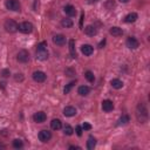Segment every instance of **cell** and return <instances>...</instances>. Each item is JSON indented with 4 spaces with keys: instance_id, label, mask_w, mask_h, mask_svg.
Segmentation results:
<instances>
[{
    "instance_id": "6da1fadb",
    "label": "cell",
    "mask_w": 150,
    "mask_h": 150,
    "mask_svg": "<svg viewBox=\"0 0 150 150\" xmlns=\"http://www.w3.org/2000/svg\"><path fill=\"white\" fill-rule=\"evenodd\" d=\"M136 116H137V120L139 123H145L148 121V109L144 105V103H139L137 105Z\"/></svg>"
},
{
    "instance_id": "7a4b0ae2",
    "label": "cell",
    "mask_w": 150,
    "mask_h": 150,
    "mask_svg": "<svg viewBox=\"0 0 150 150\" xmlns=\"http://www.w3.org/2000/svg\"><path fill=\"white\" fill-rule=\"evenodd\" d=\"M4 27H5L6 32H8V33H15L19 29V25L12 19H7L4 23Z\"/></svg>"
},
{
    "instance_id": "3957f363",
    "label": "cell",
    "mask_w": 150,
    "mask_h": 150,
    "mask_svg": "<svg viewBox=\"0 0 150 150\" xmlns=\"http://www.w3.org/2000/svg\"><path fill=\"white\" fill-rule=\"evenodd\" d=\"M19 30H20L21 33H23V34H29V33H32V30H33V25H32L30 22H28V21L21 22V23L19 25Z\"/></svg>"
},
{
    "instance_id": "277c9868",
    "label": "cell",
    "mask_w": 150,
    "mask_h": 150,
    "mask_svg": "<svg viewBox=\"0 0 150 150\" xmlns=\"http://www.w3.org/2000/svg\"><path fill=\"white\" fill-rule=\"evenodd\" d=\"M16 60H18L19 62H21V63L28 62V60H29V53H28L26 49H21V50L18 53V55H16Z\"/></svg>"
},
{
    "instance_id": "5b68a950",
    "label": "cell",
    "mask_w": 150,
    "mask_h": 150,
    "mask_svg": "<svg viewBox=\"0 0 150 150\" xmlns=\"http://www.w3.org/2000/svg\"><path fill=\"white\" fill-rule=\"evenodd\" d=\"M6 7L9 11L18 12V11H20V2L18 0H7L6 1Z\"/></svg>"
},
{
    "instance_id": "8992f818",
    "label": "cell",
    "mask_w": 150,
    "mask_h": 150,
    "mask_svg": "<svg viewBox=\"0 0 150 150\" xmlns=\"http://www.w3.org/2000/svg\"><path fill=\"white\" fill-rule=\"evenodd\" d=\"M125 45H127V47L130 48V49H136V48L139 46V42H138V40H137L136 38L129 36V38L127 39V41H125Z\"/></svg>"
},
{
    "instance_id": "52a82bcc",
    "label": "cell",
    "mask_w": 150,
    "mask_h": 150,
    "mask_svg": "<svg viewBox=\"0 0 150 150\" xmlns=\"http://www.w3.org/2000/svg\"><path fill=\"white\" fill-rule=\"evenodd\" d=\"M46 74L43 73V71H41V70H36V71H34L33 73V80L35 81V82H39V83H41V82H45L46 81Z\"/></svg>"
},
{
    "instance_id": "ba28073f",
    "label": "cell",
    "mask_w": 150,
    "mask_h": 150,
    "mask_svg": "<svg viewBox=\"0 0 150 150\" xmlns=\"http://www.w3.org/2000/svg\"><path fill=\"white\" fill-rule=\"evenodd\" d=\"M50 138H52V132H50L49 130H41V131L39 132V139H40L41 142L46 143V142H48Z\"/></svg>"
},
{
    "instance_id": "9c48e42d",
    "label": "cell",
    "mask_w": 150,
    "mask_h": 150,
    "mask_svg": "<svg viewBox=\"0 0 150 150\" xmlns=\"http://www.w3.org/2000/svg\"><path fill=\"white\" fill-rule=\"evenodd\" d=\"M53 42L57 46H63L66 43V36L62 34H56L53 36Z\"/></svg>"
},
{
    "instance_id": "30bf717a",
    "label": "cell",
    "mask_w": 150,
    "mask_h": 150,
    "mask_svg": "<svg viewBox=\"0 0 150 150\" xmlns=\"http://www.w3.org/2000/svg\"><path fill=\"white\" fill-rule=\"evenodd\" d=\"M33 118H34V121H35L36 123H43V122L46 121V118H47V115H46L43 111H38V112L34 114Z\"/></svg>"
},
{
    "instance_id": "8fae6325",
    "label": "cell",
    "mask_w": 150,
    "mask_h": 150,
    "mask_svg": "<svg viewBox=\"0 0 150 150\" xmlns=\"http://www.w3.org/2000/svg\"><path fill=\"white\" fill-rule=\"evenodd\" d=\"M102 109H103L105 112L111 111V110L114 109V103H112V101H110V100H104V101L102 102Z\"/></svg>"
},
{
    "instance_id": "7c38bea8",
    "label": "cell",
    "mask_w": 150,
    "mask_h": 150,
    "mask_svg": "<svg viewBox=\"0 0 150 150\" xmlns=\"http://www.w3.org/2000/svg\"><path fill=\"white\" fill-rule=\"evenodd\" d=\"M63 115L67 116V117H71V116H75L76 115V109L71 105H68L63 109Z\"/></svg>"
},
{
    "instance_id": "4fadbf2b",
    "label": "cell",
    "mask_w": 150,
    "mask_h": 150,
    "mask_svg": "<svg viewBox=\"0 0 150 150\" xmlns=\"http://www.w3.org/2000/svg\"><path fill=\"white\" fill-rule=\"evenodd\" d=\"M36 59H38V60H41V61L47 60V59H48V52H47V49L36 50Z\"/></svg>"
},
{
    "instance_id": "5bb4252c",
    "label": "cell",
    "mask_w": 150,
    "mask_h": 150,
    "mask_svg": "<svg viewBox=\"0 0 150 150\" xmlns=\"http://www.w3.org/2000/svg\"><path fill=\"white\" fill-rule=\"evenodd\" d=\"M81 52H82L84 55L89 56V55H91V54H93L94 48H93V46H90V45H83V46L81 47Z\"/></svg>"
},
{
    "instance_id": "9a60e30c",
    "label": "cell",
    "mask_w": 150,
    "mask_h": 150,
    "mask_svg": "<svg viewBox=\"0 0 150 150\" xmlns=\"http://www.w3.org/2000/svg\"><path fill=\"white\" fill-rule=\"evenodd\" d=\"M63 11H64V13H66L67 15H69V16H74V15L76 14V9H75V7L71 6V5H67V6L63 8Z\"/></svg>"
},
{
    "instance_id": "2e32d148",
    "label": "cell",
    "mask_w": 150,
    "mask_h": 150,
    "mask_svg": "<svg viewBox=\"0 0 150 150\" xmlns=\"http://www.w3.org/2000/svg\"><path fill=\"white\" fill-rule=\"evenodd\" d=\"M96 33H97L96 28L94 26H91V25H89V26H87L84 28V34H87L89 36H94V35H96Z\"/></svg>"
},
{
    "instance_id": "e0dca14e",
    "label": "cell",
    "mask_w": 150,
    "mask_h": 150,
    "mask_svg": "<svg viewBox=\"0 0 150 150\" xmlns=\"http://www.w3.org/2000/svg\"><path fill=\"white\" fill-rule=\"evenodd\" d=\"M77 93H79L81 96H87V95L90 93V88L87 87V86H80L79 89H77Z\"/></svg>"
},
{
    "instance_id": "ac0fdd59",
    "label": "cell",
    "mask_w": 150,
    "mask_h": 150,
    "mask_svg": "<svg viewBox=\"0 0 150 150\" xmlns=\"http://www.w3.org/2000/svg\"><path fill=\"white\" fill-rule=\"evenodd\" d=\"M50 127H52V129H54V130H60V129L62 128V123H61V121H60L59 118H54V120L50 122Z\"/></svg>"
},
{
    "instance_id": "d6986e66",
    "label": "cell",
    "mask_w": 150,
    "mask_h": 150,
    "mask_svg": "<svg viewBox=\"0 0 150 150\" xmlns=\"http://www.w3.org/2000/svg\"><path fill=\"white\" fill-rule=\"evenodd\" d=\"M109 33H110L111 35H114V36H121V35L123 34V30H122V28H120V27H111V28L109 29Z\"/></svg>"
},
{
    "instance_id": "ffe728a7",
    "label": "cell",
    "mask_w": 150,
    "mask_h": 150,
    "mask_svg": "<svg viewBox=\"0 0 150 150\" xmlns=\"http://www.w3.org/2000/svg\"><path fill=\"white\" fill-rule=\"evenodd\" d=\"M110 84H111L112 88H115V89H121V88L123 87V82H122L121 80H118V79L111 80V81H110Z\"/></svg>"
},
{
    "instance_id": "44dd1931",
    "label": "cell",
    "mask_w": 150,
    "mask_h": 150,
    "mask_svg": "<svg viewBox=\"0 0 150 150\" xmlns=\"http://www.w3.org/2000/svg\"><path fill=\"white\" fill-rule=\"evenodd\" d=\"M95 145H96V138L93 137V136H89V138H88V141H87V148H88L89 150H91V149L95 148Z\"/></svg>"
},
{
    "instance_id": "7402d4cb",
    "label": "cell",
    "mask_w": 150,
    "mask_h": 150,
    "mask_svg": "<svg viewBox=\"0 0 150 150\" xmlns=\"http://www.w3.org/2000/svg\"><path fill=\"white\" fill-rule=\"evenodd\" d=\"M137 14L136 13H130V14H128L127 16H125V22H128V23H130V22H135L136 20H137Z\"/></svg>"
},
{
    "instance_id": "603a6c76",
    "label": "cell",
    "mask_w": 150,
    "mask_h": 150,
    "mask_svg": "<svg viewBox=\"0 0 150 150\" xmlns=\"http://www.w3.org/2000/svg\"><path fill=\"white\" fill-rule=\"evenodd\" d=\"M69 50H70V54H71L73 57H76L77 56L76 55V50H75V41L73 39L69 40Z\"/></svg>"
},
{
    "instance_id": "cb8c5ba5",
    "label": "cell",
    "mask_w": 150,
    "mask_h": 150,
    "mask_svg": "<svg viewBox=\"0 0 150 150\" xmlns=\"http://www.w3.org/2000/svg\"><path fill=\"white\" fill-rule=\"evenodd\" d=\"M129 116L128 115H123L120 120H118V122H117V125H124V124H127L128 122H129Z\"/></svg>"
},
{
    "instance_id": "d4e9b609",
    "label": "cell",
    "mask_w": 150,
    "mask_h": 150,
    "mask_svg": "<svg viewBox=\"0 0 150 150\" xmlns=\"http://www.w3.org/2000/svg\"><path fill=\"white\" fill-rule=\"evenodd\" d=\"M61 25H62L63 27H66V28H69V27L73 26V21H71L70 19H62V20H61Z\"/></svg>"
},
{
    "instance_id": "484cf974",
    "label": "cell",
    "mask_w": 150,
    "mask_h": 150,
    "mask_svg": "<svg viewBox=\"0 0 150 150\" xmlns=\"http://www.w3.org/2000/svg\"><path fill=\"white\" fill-rule=\"evenodd\" d=\"M84 77H86L89 82H94V81H95V76H94V74H93L90 70H87V71L84 73Z\"/></svg>"
},
{
    "instance_id": "4316f807",
    "label": "cell",
    "mask_w": 150,
    "mask_h": 150,
    "mask_svg": "<svg viewBox=\"0 0 150 150\" xmlns=\"http://www.w3.org/2000/svg\"><path fill=\"white\" fill-rule=\"evenodd\" d=\"M63 132L66 134V135H68V136H70V135H73V132H74V129L69 125V124H66L64 125V128H63Z\"/></svg>"
},
{
    "instance_id": "83f0119b",
    "label": "cell",
    "mask_w": 150,
    "mask_h": 150,
    "mask_svg": "<svg viewBox=\"0 0 150 150\" xmlns=\"http://www.w3.org/2000/svg\"><path fill=\"white\" fill-rule=\"evenodd\" d=\"M74 84H75V81H71L70 83H68V84L64 87V89H63V93H64V94H68V93L70 91V89L74 87Z\"/></svg>"
},
{
    "instance_id": "f1b7e54d",
    "label": "cell",
    "mask_w": 150,
    "mask_h": 150,
    "mask_svg": "<svg viewBox=\"0 0 150 150\" xmlns=\"http://www.w3.org/2000/svg\"><path fill=\"white\" fill-rule=\"evenodd\" d=\"M22 145H23V143H22V141L21 139H14L13 141V146L14 148H16V149H19V148H22Z\"/></svg>"
},
{
    "instance_id": "f546056e",
    "label": "cell",
    "mask_w": 150,
    "mask_h": 150,
    "mask_svg": "<svg viewBox=\"0 0 150 150\" xmlns=\"http://www.w3.org/2000/svg\"><path fill=\"white\" fill-rule=\"evenodd\" d=\"M47 47V42L46 41H42V42H40L38 46H36V49L38 50H42V49H47L46 48Z\"/></svg>"
},
{
    "instance_id": "4dcf8cb0",
    "label": "cell",
    "mask_w": 150,
    "mask_h": 150,
    "mask_svg": "<svg viewBox=\"0 0 150 150\" xmlns=\"http://www.w3.org/2000/svg\"><path fill=\"white\" fill-rule=\"evenodd\" d=\"M66 75L67 76H74L75 75V70L74 69H71V68H68V69H66Z\"/></svg>"
},
{
    "instance_id": "1f68e13d",
    "label": "cell",
    "mask_w": 150,
    "mask_h": 150,
    "mask_svg": "<svg viewBox=\"0 0 150 150\" xmlns=\"http://www.w3.org/2000/svg\"><path fill=\"white\" fill-rule=\"evenodd\" d=\"M82 129H83V130H90V129H91V125H90L89 123L84 122V123H83V125H82Z\"/></svg>"
},
{
    "instance_id": "d6a6232c",
    "label": "cell",
    "mask_w": 150,
    "mask_h": 150,
    "mask_svg": "<svg viewBox=\"0 0 150 150\" xmlns=\"http://www.w3.org/2000/svg\"><path fill=\"white\" fill-rule=\"evenodd\" d=\"M75 131H76V134H77L79 136H81V135H82V127L77 125V127L75 128Z\"/></svg>"
},
{
    "instance_id": "836d02e7",
    "label": "cell",
    "mask_w": 150,
    "mask_h": 150,
    "mask_svg": "<svg viewBox=\"0 0 150 150\" xmlns=\"http://www.w3.org/2000/svg\"><path fill=\"white\" fill-rule=\"evenodd\" d=\"M22 79H23V77H22V74H16V75H15V80H16V81H22Z\"/></svg>"
},
{
    "instance_id": "e575fe53",
    "label": "cell",
    "mask_w": 150,
    "mask_h": 150,
    "mask_svg": "<svg viewBox=\"0 0 150 150\" xmlns=\"http://www.w3.org/2000/svg\"><path fill=\"white\" fill-rule=\"evenodd\" d=\"M2 75L4 76H8L9 75V71L8 70H2Z\"/></svg>"
},
{
    "instance_id": "d590c367",
    "label": "cell",
    "mask_w": 150,
    "mask_h": 150,
    "mask_svg": "<svg viewBox=\"0 0 150 150\" xmlns=\"http://www.w3.org/2000/svg\"><path fill=\"white\" fill-rule=\"evenodd\" d=\"M69 149H70V150H73V149H81V148H80V146H75V145H70V146H69Z\"/></svg>"
},
{
    "instance_id": "8d00e7d4",
    "label": "cell",
    "mask_w": 150,
    "mask_h": 150,
    "mask_svg": "<svg viewBox=\"0 0 150 150\" xmlns=\"http://www.w3.org/2000/svg\"><path fill=\"white\" fill-rule=\"evenodd\" d=\"M5 148H6V146H5L2 143H0V149H5Z\"/></svg>"
},
{
    "instance_id": "74e56055",
    "label": "cell",
    "mask_w": 150,
    "mask_h": 150,
    "mask_svg": "<svg viewBox=\"0 0 150 150\" xmlns=\"http://www.w3.org/2000/svg\"><path fill=\"white\" fill-rule=\"evenodd\" d=\"M103 45H104V40H103V41L100 43V48H102V46H103Z\"/></svg>"
},
{
    "instance_id": "f35d334b",
    "label": "cell",
    "mask_w": 150,
    "mask_h": 150,
    "mask_svg": "<svg viewBox=\"0 0 150 150\" xmlns=\"http://www.w3.org/2000/svg\"><path fill=\"white\" fill-rule=\"evenodd\" d=\"M120 1H121V2H124V4H125V2H128L129 0H120Z\"/></svg>"
},
{
    "instance_id": "ab89813d",
    "label": "cell",
    "mask_w": 150,
    "mask_h": 150,
    "mask_svg": "<svg viewBox=\"0 0 150 150\" xmlns=\"http://www.w3.org/2000/svg\"><path fill=\"white\" fill-rule=\"evenodd\" d=\"M95 1H97V0H95Z\"/></svg>"
}]
</instances>
